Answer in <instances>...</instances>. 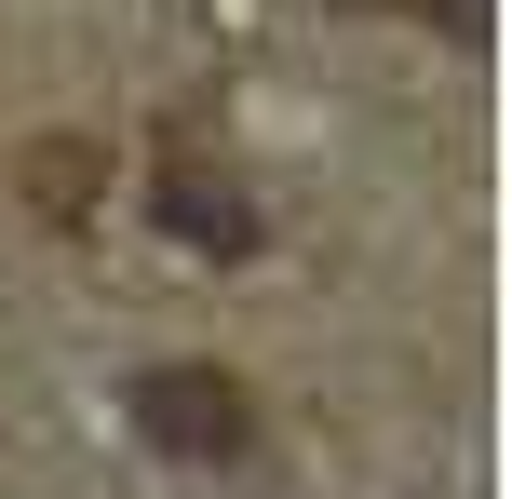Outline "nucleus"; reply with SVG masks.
Here are the masks:
<instances>
[{"instance_id":"obj_1","label":"nucleus","mask_w":512,"mask_h":499,"mask_svg":"<svg viewBox=\"0 0 512 499\" xmlns=\"http://www.w3.org/2000/svg\"><path fill=\"white\" fill-rule=\"evenodd\" d=\"M122 405H135V432H149L162 459H203V473L256 459V392H243L230 365H149Z\"/></svg>"},{"instance_id":"obj_2","label":"nucleus","mask_w":512,"mask_h":499,"mask_svg":"<svg viewBox=\"0 0 512 499\" xmlns=\"http://www.w3.org/2000/svg\"><path fill=\"white\" fill-rule=\"evenodd\" d=\"M149 216H162L176 243H203V257H256V203H243L230 176H162Z\"/></svg>"},{"instance_id":"obj_3","label":"nucleus","mask_w":512,"mask_h":499,"mask_svg":"<svg viewBox=\"0 0 512 499\" xmlns=\"http://www.w3.org/2000/svg\"><path fill=\"white\" fill-rule=\"evenodd\" d=\"M95 176H108L95 135H54V149H27V203H41V216H81V203H95Z\"/></svg>"},{"instance_id":"obj_4","label":"nucleus","mask_w":512,"mask_h":499,"mask_svg":"<svg viewBox=\"0 0 512 499\" xmlns=\"http://www.w3.org/2000/svg\"><path fill=\"white\" fill-rule=\"evenodd\" d=\"M432 14H445V27H459V41H486V0H432Z\"/></svg>"},{"instance_id":"obj_5","label":"nucleus","mask_w":512,"mask_h":499,"mask_svg":"<svg viewBox=\"0 0 512 499\" xmlns=\"http://www.w3.org/2000/svg\"><path fill=\"white\" fill-rule=\"evenodd\" d=\"M337 14H378V0H337Z\"/></svg>"}]
</instances>
